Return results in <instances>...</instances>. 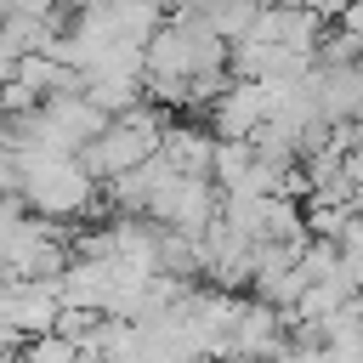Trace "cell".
<instances>
[{
    "instance_id": "cell-1",
    "label": "cell",
    "mask_w": 363,
    "mask_h": 363,
    "mask_svg": "<svg viewBox=\"0 0 363 363\" xmlns=\"http://www.w3.org/2000/svg\"><path fill=\"white\" fill-rule=\"evenodd\" d=\"M11 182H17V159H11V153H6V147H0V193H6V187H11Z\"/></svg>"
}]
</instances>
